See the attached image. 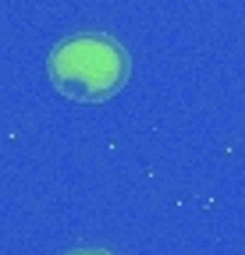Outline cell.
Wrapping results in <instances>:
<instances>
[{
    "instance_id": "cell-1",
    "label": "cell",
    "mask_w": 245,
    "mask_h": 255,
    "mask_svg": "<svg viewBox=\"0 0 245 255\" xmlns=\"http://www.w3.org/2000/svg\"><path fill=\"white\" fill-rule=\"evenodd\" d=\"M50 82L60 96L78 103H100L125 85L128 78V53L114 36L82 32L60 39L46 57Z\"/></svg>"
},
{
    "instance_id": "cell-2",
    "label": "cell",
    "mask_w": 245,
    "mask_h": 255,
    "mask_svg": "<svg viewBox=\"0 0 245 255\" xmlns=\"http://www.w3.org/2000/svg\"><path fill=\"white\" fill-rule=\"evenodd\" d=\"M71 255H107V252H71Z\"/></svg>"
}]
</instances>
